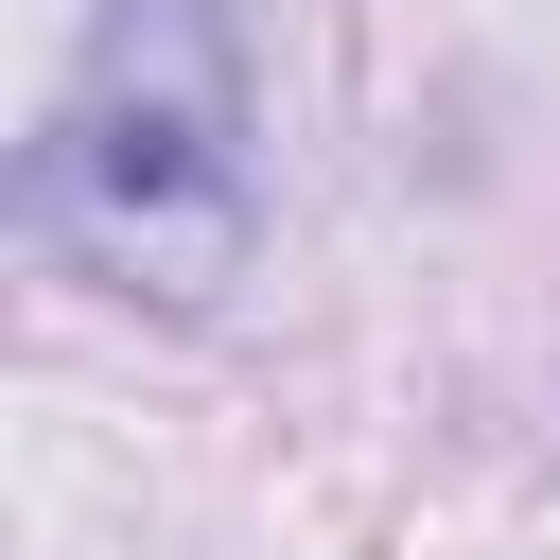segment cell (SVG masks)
I'll return each instance as SVG.
<instances>
[{"label": "cell", "mask_w": 560, "mask_h": 560, "mask_svg": "<svg viewBox=\"0 0 560 560\" xmlns=\"http://www.w3.org/2000/svg\"><path fill=\"white\" fill-rule=\"evenodd\" d=\"M35 228L88 280L158 298V315L245 280V245H262V105H245L228 0H88V52L52 88V122H35Z\"/></svg>", "instance_id": "obj_1"}]
</instances>
